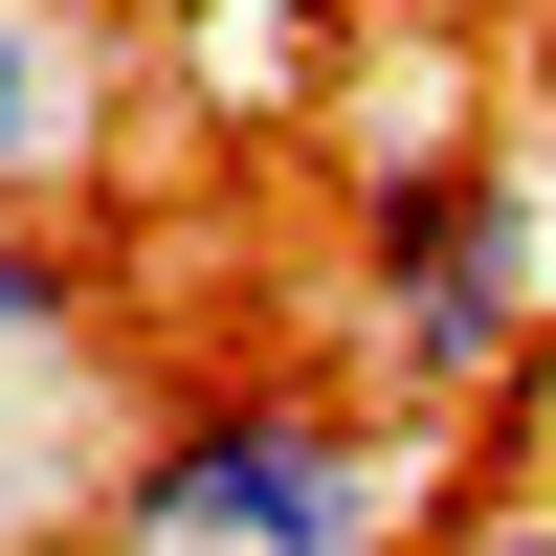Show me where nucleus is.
Returning a JSON list of instances; mask_svg holds the SVG:
<instances>
[{"label":"nucleus","mask_w":556,"mask_h":556,"mask_svg":"<svg viewBox=\"0 0 556 556\" xmlns=\"http://www.w3.org/2000/svg\"><path fill=\"white\" fill-rule=\"evenodd\" d=\"M424 556H556V490H490V513H424Z\"/></svg>","instance_id":"39448f33"},{"label":"nucleus","mask_w":556,"mask_h":556,"mask_svg":"<svg viewBox=\"0 0 556 556\" xmlns=\"http://www.w3.org/2000/svg\"><path fill=\"white\" fill-rule=\"evenodd\" d=\"M356 312H379L401 424L490 401L513 334H534V201H513L490 156H379V178H356Z\"/></svg>","instance_id":"f03ea898"},{"label":"nucleus","mask_w":556,"mask_h":556,"mask_svg":"<svg viewBox=\"0 0 556 556\" xmlns=\"http://www.w3.org/2000/svg\"><path fill=\"white\" fill-rule=\"evenodd\" d=\"M0 356H89V290H67L45 223H0Z\"/></svg>","instance_id":"20e7f679"},{"label":"nucleus","mask_w":556,"mask_h":556,"mask_svg":"<svg viewBox=\"0 0 556 556\" xmlns=\"http://www.w3.org/2000/svg\"><path fill=\"white\" fill-rule=\"evenodd\" d=\"M89 134H112V45H89V0H0V223H23L45 178H89Z\"/></svg>","instance_id":"7ed1b4c3"},{"label":"nucleus","mask_w":556,"mask_h":556,"mask_svg":"<svg viewBox=\"0 0 556 556\" xmlns=\"http://www.w3.org/2000/svg\"><path fill=\"white\" fill-rule=\"evenodd\" d=\"M112 556H424V424L356 379H201L134 424Z\"/></svg>","instance_id":"f257e3e1"}]
</instances>
